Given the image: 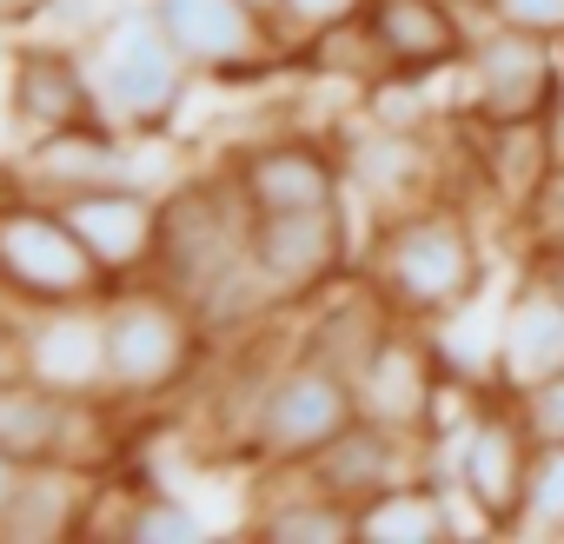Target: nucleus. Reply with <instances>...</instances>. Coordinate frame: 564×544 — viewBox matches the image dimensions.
I'll return each instance as SVG.
<instances>
[{
    "label": "nucleus",
    "instance_id": "nucleus-33",
    "mask_svg": "<svg viewBox=\"0 0 564 544\" xmlns=\"http://www.w3.org/2000/svg\"><path fill=\"white\" fill-rule=\"evenodd\" d=\"M252 8H265V14H272V0H252Z\"/></svg>",
    "mask_w": 564,
    "mask_h": 544
},
{
    "label": "nucleus",
    "instance_id": "nucleus-22",
    "mask_svg": "<svg viewBox=\"0 0 564 544\" xmlns=\"http://www.w3.org/2000/svg\"><path fill=\"white\" fill-rule=\"evenodd\" d=\"M286 471H293V491H265V504L246 518L259 537H272V544H346V537H359V511L346 498L319 491L306 478V465H286Z\"/></svg>",
    "mask_w": 564,
    "mask_h": 544
},
{
    "label": "nucleus",
    "instance_id": "nucleus-13",
    "mask_svg": "<svg viewBox=\"0 0 564 544\" xmlns=\"http://www.w3.org/2000/svg\"><path fill=\"white\" fill-rule=\"evenodd\" d=\"M551 372H564V246H538V259L524 265V280L511 286V300L498 313L491 385L518 399V392H531Z\"/></svg>",
    "mask_w": 564,
    "mask_h": 544
},
{
    "label": "nucleus",
    "instance_id": "nucleus-17",
    "mask_svg": "<svg viewBox=\"0 0 564 544\" xmlns=\"http://www.w3.org/2000/svg\"><path fill=\"white\" fill-rule=\"evenodd\" d=\"M21 372L67 392V399H113L107 392V333L100 300L21 313Z\"/></svg>",
    "mask_w": 564,
    "mask_h": 544
},
{
    "label": "nucleus",
    "instance_id": "nucleus-20",
    "mask_svg": "<svg viewBox=\"0 0 564 544\" xmlns=\"http://www.w3.org/2000/svg\"><path fill=\"white\" fill-rule=\"evenodd\" d=\"M8 120H14L28 140H34V133L80 127V120H100L74 41H28V47L14 54V67H8Z\"/></svg>",
    "mask_w": 564,
    "mask_h": 544
},
{
    "label": "nucleus",
    "instance_id": "nucleus-6",
    "mask_svg": "<svg viewBox=\"0 0 564 544\" xmlns=\"http://www.w3.org/2000/svg\"><path fill=\"white\" fill-rule=\"evenodd\" d=\"M352 418H359L352 379L333 372L326 359H313V352L293 346L286 359H279L265 399H259V418H252L246 458H252L259 471H272V465H306V458H319Z\"/></svg>",
    "mask_w": 564,
    "mask_h": 544
},
{
    "label": "nucleus",
    "instance_id": "nucleus-19",
    "mask_svg": "<svg viewBox=\"0 0 564 544\" xmlns=\"http://www.w3.org/2000/svg\"><path fill=\"white\" fill-rule=\"evenodd\" d=\"M465 8L471 0H366V21L386 47L392 74L438 80V74H458L478 41L465 28Z\"/></svg>",
    "mask_w": 564,
    "mask_h": 544
},
{
    "label": "nucleus",
    "instance_id": "nucleus-7",
    "mask_svg": "<svg viewBox=\"0 0 564 544\" xmlns=\"http://www.w3.org/2000/svg\"><path fill=\"white\" fill-rule=\"evenodd\" d=\"M339 153H346V199H359L372 226L425 199H445L458 166L438 140V120H366L339 133Z\"/></svg>",
    "mask_w": 564,
    "mask_h": 544
},
{
    "label": "nucleus",
    "instance_id": "nucleus-24",
    "mask_svg": "<svg viewBox=\"0 0 564 544\" xmlns=\"http://www.w3.org/2000/svg\"><path fill=\"white\" fill-rule=\"evenodd\" d=\"M293 67H306V74H319V80H346V87H359V94H372V87L392 74V61H386V47H379V34H372L366 14H352V21L313 34V41L293 54Z\"/></svg>",
    "mask_w": 564,
    "mask_h": 544
},
{
    "label": "nucleus",
    "instance_id": "nucleus-26",
    "mask_svg": "<svg viewBox=\"0 0 564 544\" xmlns=\"http://www.w3.org/2000/svg\"><path fill=\"white\" fill-rule=\"evenodd\" d=\"M518 537H564V445H538L524 471V504H518Z\"/></svg>",
    "mask_w": 564,
    "mask_h": 544
},
{
    "label": "nucleus",
    "instance_id": "nucleus-5",
    "mask_svg": "<svg viewBox=\"0 0 564 544\" xmlns=\"http://www.w3.org/2000/svg\"><path fill=\"white\" fill-rule=\"evenodd\" d=\"M107 293V272L67 226V213L41 193L0 186V300L28 313L41 306H80Z\"/></svg>",
    "mask_w": 564,
    "mask_h": 544
},
{
    "label": "nucleus",
    "instance_id": "nucleus-12",
    "mask_svg": "<svg viewBox=\"0 0 564 544\" xmlns=\"http://www.w3.org/2000/svg\"><path fill=\"white\" fill-rule=\"evenodd\" d=\"M226 173L239 179L252 213H306V206H346V153L326 133L286 127L259 133L226 153Z\"/></svg>",
    "mask_w": 564,
    "mask_h": 544
},
{
    "label": "nucleus",
    "instance_id": "nucleus-30",
    "mask_svg": "<svg viewBox=\"0 0 564 544\" xmlns=\"http://www.w3.org/2000/svg\"><path fill=\"white\" fill-rule=\"evenodd\" d=\"M544 146H551V173H564V87H557V100L544 107Z\"/></svg>",
    "mask_w": 564,
    "mask_h": 544
},
{
    "label": "nucleus",
    "instance_id": "nucleus-1",
    "mask_svg": "<svg viewBox=\"0 0 564 544\" xmlns=\"http://www.w3.org/2000/svg\"><path fill=\"white\" fill-rule=\"evenodd\" d=\"M252 206L239 193V179L219 173H193L173 179L160 193V259H153V280L173 286L193 319L206 326V339H239L259 333L279 306L252 265Z\"/></svg>",
    "mask_w": 564,
    "mask_h": 544
},
{
    "label": "nucleus",
    "instance_id": "nucleus-25",
    "mask_svg": "<svg viewBox=\"0 0 564 544\" xmlns=\"http://www.w3.org/2000/svg\"><path fill=\"white\" fill-rule=\"evenodd\" d=\"M127 544H199L206 537V518L186 504V498H173V491H147V498H133L127 511H120V524H113Z\"/></svg>",
    "mask_w": 564,
    "mask_h": 544
},
{
    "label": "nucleus",
    "instance_id": "nucleus-29",
    "mask_svg": "<svg viewBox=\"0 0 564 544\" xmlns=\"http://www.w3.org/2000/svg\"><path fill=\"white\" fill-rule=\"evenodd\" d=\"M518 412H524L538 445H564V372H551L531 392H518Z\"/></svg>",
    "mask_w": 564,
    "mask_h": 544
},
{
    "label": "nucleus",
    "instance_id": "nucleus-28",
    "mask_svg": "<svg viewBox=\"0 0 564 544\" xmlns=\"http://www.w3.org/2000/svg\"><path fill=\"white\" fill-rule=\"evenodd\" d=\"M471 8H485V21H498V28H524V34L564 41V0H471Z\"/></svg>",
    "mask_w": 564,
    "mask_h": 544
},
{
    "label": "nucleus",
    "instance_id": "nucleus-4",
    "mask_svg": "<svg viewBox=\"0 0 564 544\" xmlns=\"http://www.w3.org/2000/svg\"><path fill=\"white\" fill-rule=\"evenodd\" d=\"M100 333H107V392L120 412L173 399L206 352V326L153 272L100 293Z\"/></svg>",
    "mask_w": 564,
    "mask_h": 544
},
{
    "label": "nucleus",
    "instance_id": "nucleus-27",
    "mask_svg": "<svg viewBox=\"0 0 564 544\" xmlns=\"http://www.w3.org/2000/svg\"><path fill=\"white\" fill-rule=\"evenodd\" d=\"M352 14H366V0H272V21H279V34H286L293 54H300L313 34H326V28H339V21H352Z\"/></svg>",
    "mask_w": 564,
    "mask_h": 544
},
{
    "label": "nucleus",
    "instance_id": "nucleus-14",
    "mask_svg": "<svg viewBox=\"0 0 564 544\" xmlns=\"http://www.w3.org/2000/svg\"><path fill=\"white\" fill-rule=\"evenodd\" d=\"M438 392H445V359H438L432 333L412 326V319H392L379 333V346L366 352V366L352 372L359 418L392 425V432H412V438H425Z\"/></svg>",
    "mask_w": 564,
    "mask_h": 544
},
{
    "label": "nucleus",
    "instance_id": "nucleus-32",
    "mask_svg": "<svg viewBox=\"0 0 564 544\" xmlns=\"http://www.w3.org/2000/svg\"><path fill=\"white\" fill-rule=\"evenodd\" d=\"M14 485H21V465L0 451V511H8V498H14Z\"/></svg>",
    "mask_w": 564,
    "mask_h": 544
},
{
    "label": "nucleus",
    "instance_id": "nucleus-2",
    "mask_svg": "<svg viewBox=\"0 0 564 544\" xmlns=\"http://www.w3.org/2000/svg\"><path fill=\"white\" fill-rule=\"evenodd\" d=\"M359 280L386 300L392 319H412V326H438L458 306H471L485 293V246L465 199L445 193L379 219L359 252Z\"/></svg>",
    "mask_w": 564,
    "mask_h": 544
},
{
    "label": "nucleus",
    "instance_id": "nucleus-11",
    "mask_svg": "<svg viewBox=\"0 0 564 544\" xmlns=\"http://www.w3.org/2000/svg\"><path fill=\"white\" fill-rule=\"evenodd\" d=\"M252 265L279 313H293L339 286L352 272V219L346 206H306V213H259L252 219Z\"/></svg>",
    "mask_w": 564,
    "mask_h": 544
},
{
    "label": "nucleus",
    "instance_id": "nucleus-18",
    "mask_svg": "<svg viewBox=\"0 0 564 544\" xmlns=\"http://www.w3.org/2000/svg\"><path fill=\"white\" fill-rule=\"evenodd\" d=\"M306 478L359 511V504H372L379 491L425 478V438L392 432V425H372V418H352L319 458H306Z\"/></svg>",
    "mask_w": 564,
    "mask_h": 544
},
{
    "label": "nucleus",
    "instance_id": "nucleus-10",
    "mask_svg": "<svg viewBox=\"0 0 564 544\" xmlns=\"http://www.w3.org/2000/svg\"><path fill=\"white\" fill-rule=\"evenodd\" d=\"M531 425L518 412L511 392L485 385L471 425L452 438V471H458V504L471 511L478 531H511L518 524V504H524V471H531Z\"/></svg>",
    "mask_w": 564,
    "mask_h": 544
},
{
    "label": "nucleus",
    "instance_id": "nucleus-21",
    "mask_svg": "<svg viewBox=\"0 0 564 544\" xmlns=\"http://www.w3.org/2000/svg\"><path fill=\"white\" fill-rule=\"evenodd\" d=\"M94 491H100V471L87 465H21V485L0 511V544H54L87 531Z\"/></svg>",
    "mask_w": 564,
    "mask_h": 544
},
{
    "label": "nucleus",
    "instance_id": "nucleus-16",
    "mask_svg": "<svg viewBox=\"0 0 564 544\" xmlns=\"http://www.w3.org/2000/svg\"><path fill=\"white\" fill-rule=\"evenodd\" d=\"M54 206L67 213V226L80 232V246L107 272V286L147 280L153 272V259H160V193H147L140 179H113V186H87L74 199H54Z\"/></svg>",
    "mask_w": 564,
    "mask_h": 544
},
{
    "label": "nucleus",
    "instance_id": "nucleus-8",
    "mask_svg": "<svg viewBox=\"0 0 564 544\" xmlns=\"http://www.w3.org/2000/svg\"><path fill=\"white\" fill-rule=\"evenodd\" d=\"M557 87H564V41L491 21L458 67V120H471V127L544 120Z\"/></svg>",
    "mask_w": 564,
    "mask_h": 544
},
{
    "label": "nucleus",
    "instance_id": "nucleus-15",
    "mask_svg": "<svg viewBox=\"0 0 564 544\" xmlns=\"http://www.w3.org/2000/svg\"><path fill=\"white\" fill-rule=\"evenodd\" d=\"M140 140L107 127V120H80V127H61V133H34L21 153H14V173L8 186L21 193H41V199H74L87 186H113V179H140Z\"/></svg>",
    "mask_w": 564,
    "mask_h": 544
},
{
    "label": "nucleus",
    "instance_id": "nucleus-31",
    "mask_svg": "<svg viewBox=\"0 0 564 544\" xmlns=\"http://www.w3.org/2000/svg\"><path fill=\"white\" fill-rule=\"evenodd\" d=\"M47 8H54V0H0V28H21V21H34Z\"/></svg>",
    "mask_w": 564,
    "mask_h": 544
},
{
    "label": "nucleus",
    "instance_id": "nucleus-23",
    "mask_svg": "<svg viewBox=\"0 0 564 544\" xmlns=\"http://www.w3.org/2000/svg\"><path fill=\"white\" fill-rule=\"evenodd\" d=\"M458 511L465 504L452 491H438L432 478H412V485H392L372 504H359V537H372V544H438V537L471 524Z\"/></svg>",
    "mask_w": 564,
    "mask_h": 544
},
{
    "label": "nucleus",
    "instance_id": "nucleus-3",
    "mask_svg": "<svg viewBox=\"0 0 564 544\" xmlns=\"http://www.w3.org/2000/svg\"><path fill=\"white\" fill-rule=\"evenodd\" d=\"M80 47V67H87V87H94V113L133 140H160L186 94H193V67L180 61V47L160 34V21L140 8H113V14H94L87 34L74 41Z\"/></svg>",
    "mask_w": 564,
    "mask_h": 544
},
{
    "label": "nucleus",
    "instance_id": "nucleus-9",
    "mask_svg": "<svg viewBox=\"0 0 564 544\" xmlns=\"http://www.w3.org/2000/svg\"><path fill=\"white\" fill-rule=\"evenodd\" d=\"M147 14L199 80H259L272 67H293L279 21L252 0H147Z\"/></svg>",
    "mask_w": 564,
    "mask_h": 544
}]
</instances>
